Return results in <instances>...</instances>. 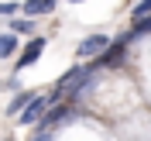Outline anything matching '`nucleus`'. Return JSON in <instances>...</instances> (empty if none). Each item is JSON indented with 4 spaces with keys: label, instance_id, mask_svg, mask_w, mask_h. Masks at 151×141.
Masks as SVG:
<instances>
[{
    "label": "nucleus",
    "instance_id": "obj_1",
    "mask_svg": "<svg viewBox=\"0 0 151 141\" xmlns=\"http://www.w3.org/2000/svg\"><path fill=\"white\" fill-rule=\"evenodd\" d=\"M48 107H52V96H38V93H35V96L28 100V103H24V107L17 110V117H21V124H35L38 117H41V114L48 110Z\"/></svg>",
    "mask_w": 151,
    "mask_h": 141
},
{
    "label": "nucleus",
    "instance_id": "obj_2",
    "mask_svg": "<svg viewBox=\"0 0 151 141\" xmlns=\"http://www.w3.org/2000/svg\"><path fill=\"white\" fill-rule=\"evenodd\" d=\"M106 45H110V38H106V35H89V38H83V41H79L76 55H79V59H96Z\"/></svg>",
    "mask_w": 151,
    "mask_h": 141
},
{
    "label": "nucleus",
    "instance_id": "obj_3",
    "mask_svg": "<svg viewBox=\"0 0 151 141\" xmlns=\"http://www.w3.org/2000/svg\"><path fill=\"white\" fill-rule=\"evenodd\" d=\"M69 117H72V107H65V103L55 107V103H52L41 117H38V121H41V127H45V131H52V127H58V124H65Z\"/></svg>",
    "mask_w": 151,
    "mask_h": 141
},
{
    "label": "nucleus",
    "instance_id": "obj_4",
    "mask_svg": "<svg viewBox=\"0 0 151 141\" xmlns=\"http://www.w3.org/2000/svg\"><path fill=\"white\" fill-rule=\"evenodd\" d=\"M41 52H45V38H31V41H28V48L17 55V69L24 72V66L38 62V59H41Z\"/></svg>",
    "mask_w": 151,
    "mask_h": 141
},
{
    "label": "nucleus",
    "instance_id": "obj_5",
    "mask_svg": "<svg viewBox=\"0 0 151 141\" xmlns=\"http://www.w3.org/2000/svg\"><path fill=\"white\" fill-rule=\"evenodd\" d=\"M124 48H127V35L117 38V41H110V45L100 52V66H117V62L124 59Z\"/></svg>",
    "mask_w": 151,
    "mask_h": 141
},
{
    "label": "nucleus",
    "instance_id": "obj_6",
    "mask_svg": "<svg viewBox=\"0 0 151 141\" xmlns=\"http://www.w3.org/2000/svg\"><path fill=\"white\" fill-rule=\"evenodd\" d=\"M21 10L28 14V17H38V14H52L55 10V0H24Z\"/></svg>",
    "mask_w": 151,
    "mask_h": 141
},
{
    "label": "nucleus",
    "instance_id": "obj_7",
    "mask_svg": "<svg viewBox=\"0 0 151 141\" xmlns=\"http://www.w3.org/2000/svg\"><path fill=\"white\" fill-rule=\"evenodd\" d=\"M141 35H151V14H144V17L134 21V28H131V35H127V41H131V38H141Z\"/></svg>",
    "mask_w": 151,
    "mask_h": 141
},
{
    "label": "nucleus",
    "instance_id": "obj_8",
    "mask_svg": "<svg viewBox=\"0 0 151 141\" xmlns=\"http://www.w3.org/2000/svg\"><path fill=\"white\" fill-rule=\"evenodd\" d=\"M17 52V38L14 35H0V59H10Z\"/></svg>",
    "mask_w": 151,
    "mask_h": 141
},
{
    "label": "nucleus",
    "instance_id": "obj_9",
    "mask_svg": "<svg viewBox=\"0 0 151 141\" xmlns=\"http://www.w3.org/2000/svg\"><path fill=\"white\" fill-rule=\"evenodd\" d=\"M10 31H14V35H31V31H35V24H31V21H24V17H14V21H10Z\"/></svg>",
    "mask_w": 151,
    "mask_h": 141
},
{
    "label": "nucleus",
    "instance_id": "obj_10",
    "mask_svg": "<svg viewBox=\"0 0 151 141\" xmlns=\"http://www.w3.org/2000/svg\"><path fill=\"white\" fill-rule=\"evenodd\" d=\"M31 96H35V93H17V96H14V100H10V103H7V110H10V114H17L21 107H24V103H28V100H31Z\"/></svg>",
    "mask_w": 151,
    "mask_h": 141
},
{
    "label": "nucleus",
    "instance_id": "obj_11",
    "mask_svg": "<svg viewBox=\"0 0 151 141\" xmlns=\"http://www.w3.org/2000/svg\"><path fill=\"white\" fill-rule=\"evenodd\" d=\"M144 14H151V0H141V4H134V21L144 17Z\"/></svg>",
    "mask_w": 151,
    "mask_h": 141
},
{
    "label": "nucleus",
    "instance_id": "obj_12",
    "mask_svg": "<svg viewBox=\"0 0 151 141\" xmlns=\"http://www.w3.org/2000/svg\"><path fill=\"white\" fill-rule=\"evenodd\" d=\"M14 10H21V4H0V14H14Z\"/></svg>",
    "mask_w": 151,
    "mask_h": 141
},
{
    "label": "nucleus",
    "instance_id": "obj_13",
    "mask_svg": "<svg viewBox=\"0 0 151 141\" xmlns=\"http://www.w3.org/2000/svg\"><path fill=\"white\" fill-rule=\"evenodd\" d=\"M35 141H55V138H52V131H41V134H35Z\"/></svg>",
    "mask_w": 151,
    "mask_h": 141
},
{
    "label": "nucleus",
    "instance_id": "obj_14",
    "mask_svg": "<svg viewBox=\"0 0 151 141\" xmlns=\"http://www.w3.org/2000/svg\"><path fill=\"white\" fill-rule=\"evenodd\" d=\"M72 4H79V0H72Z\"/></svg>",
    "mask_w": 151,
    "mask_h": 141
},
{
    "label": "nucleus",
    "instance_id": "obj_15",
    "mask_svg": "<svg viewBox=\"0 0 151 141\" xmlns=\"http://www.w3.org/2000/svg\"><path fill=\"white\" fill-rule=\"evenodd\" d=\"M7 141H10V138H7Z\"/></svg>",
    "mask_w": 151,
    "mask_h": 141
}]
</instances>
